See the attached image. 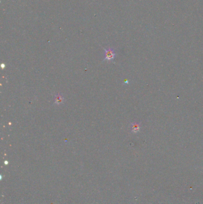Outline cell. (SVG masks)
Returning a JSON list of instances; mask_svg holds the SVG:
<instances>
[{
  "label": "cell",
  "mask_w": 203,
  "mask_h": 204,
  "mask_svg": "<svg viewBox=\"0 0 203 204\" xmlns=\"http://www.w3.org/2000/svg\"><path fill=\"white\" fill-rule=\"evenodd\" d=\"M104 58L103 60V62L104 61L111 62L114 59L116 54L113 48L109 47L107 48H104Z\"/></svg>",
  "instance_id": "cell-1"
},
{
  "label": "cell",
  "mask_w": 203,
  "mask_h": 204,
  "mask_svg": "<svg viewBox=\"0 0 203 204\" xmlns=\"http://www.w3.org/2000/svg\"><path fill=\"white\" fill-rule=\"evenodd\" d=\"M65 101V98L61 94H57L54 96V104L57 105H60L63 103Z\"/></svg>",
  "instance_id": "cell-2"
},
{
  "label": "cell",
  "mask_w": 203,
  "mask_h": 204,
  "mask_svg": "<svg viewBox=\"0 0 203 204\" xmlns=\"http://www.w3.org/2000/svg\"><path fill=\"white\" fill-rule=\"evenodd\" d=\"M132 131L131 132L133 133H137L140 130V125L138 123H133L131 124Z\"/></svg>",
  "instance_id": "cell-3"
}]
</instances>
